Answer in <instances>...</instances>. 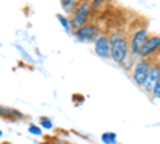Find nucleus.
<instances>
[{"instance_id":"f257e3e1","label":"nucleus","mask_w":160,"mask_h":144,"mask_svg":"<svg viewBox=\"0 0 160 144\" xmlns=\"http://www.w3.org/2000/svg\"><path fill=\"white\" fill-rule=\"evenodd\" d=\"M109 35V42H111V59L122 66L123 61L130 55V45H128V37L122 31H112Z\"/></svg>"},{"instance_id":"f03ea898","label":"nucleus","mask_w":160,"mask_h":144,"mask_svg":"<svg viewBox=\"0 0 160 144\" xmlns=\"http://www.w3.org/2000/svg\"><path fill=\"white\" fill-rule=\"evenodd\" d=\"M90 16H91V5L88 0H83L77 5V8L71 13V27H72V32L82 26L88 24L90 22Z\"/></svg>"},{"instance_id":"7ed1b4c3","label":"nucleus","mask_w":160,"mask_h":144,"mask_svg":"<svg viewBox=\"0 0 160 144\" xmlns=\"http://www.w3.org/2000/svg\"><path fill=\"white\" fill-rule=\"evenodd\" d=\"M101 34V29L99 26L95 24V22H88L82 27H78L72 32L74 38L77 42H82V43H90V42H95V38Z\"/></svg>"},{"instance_id":"20e7f679","label":"nucleus","mask_w":160,"mask_h":144,"mask_svg":"<svg viewBox=\"0 0 160 144\" xmlns=\"http://www.w3.org/2000/svg\"><path fill=\"white\" fill-rule=\"evenodd\" d=\"M149 37V32H148V27H138L136 31H133L128 37V45H130V55L138 58L139 51L142 48V45L146 43Z\"/></svg>"},{"instance_id":"39448f33","label":"nucleus","mask_w":160,"mask_h":144,"mask_svg":"<svg viewBox=\"0 0 160 144\" xmlns=\"http://www.w3.org/2000/svg\"><path fill=\"white\" fill-rule=\"evenodd\" d=\"M152 59H138L135 62V66L131 69V77L133 82H135L138 87H142L146 82V77H148V72L151 69Z\"/></svg>"},{"instance_id":"423d86ee","label":"nucleus","mask_w":160,"mask_h":144,"mask_svg":"<svg viewBox=\"0 0 160 144\" xmlns=\"http://www.w3.org/2000/svg\"><path fill=\"white\" fill-rule=\"evenodd\" d=\"M160 50V35H149L146 43L142 45L138 58L139 59H152Z\"/></svg>"},{"instance_id":"0eeeda50","label":"nucleus","mask_w":160,"mask_h":144,"mask_svg":"<svg viewBox=\"0 0 160 144\" xmlns=\"http://www.w3.org/2000/svg\"><path fill=\"white\" fill-rule=\"evenodd\" d=\"M93 50H95V53L99 58L111 59V42H109V35L101 32L95 38V42H93Z\"/></svg>"},{"instance_id":"6e6552de","label":"nucleus","mask_w":160,"mask_h":144,"mask_svg":"<svg viewBox=\"0 0 160 144\" xmlns=\"http://www.w3.org/2000/svg\"><path fill=\"white\" fill-rule=\"evenodd\" d=\"M158 78H160V62H154L151 64V69L148 72V77H146V82L144 85L141 87L148 95H152V91H154V87L155 83L158 82Z\"/></svg>"},{"instance_id":"1a4fd4ad","label":"nucleus","mask_w":160,"mask_h":144,"mask_svg":"<svg viewBox=\"0 0 160 144\" xmlns=\"http://www.w3.org/2000/svg\"><path fill=\"white\" fill-rule=\"evenodd\" d=\"M0 117H2V119H7V120H21V119H24V114H21L16 109L0 106Z\"/></svg>"},{"instance_id":"9d476101","label":"nucleus","mask_w":160,"mask_h":144,"mask_svg":"<svg viewBox=\"0 0 160 144\" xmlns=\"http://www.w3.org/2000/svg\"><path fill=\"white\" fill-rule=\"evenodd\" d=\"M101 141L104 144H117V135L114 132H106L101 135Z\"/></svg>"},{"instance_id":"9b49d317","label":"nucleus","mask_w":160,"mask_h":144,"mask_svg":"<svg viewBox=\"0 0 160 144\" xmlns=\"http://www.w3.org/2000/svg\"><path fill=\"white\" fill-rule=\"evenodd\" d=\"M61 5H62L66 13H72L78 3H77V0H61Z\"/></svg>"},{"instance_id":"f8f14e48","label":"nucleus","mask_w":160,"mask_h":144,"mask_svg":"<svg viewBox=\"0 0 160 144\" xmlns=\"http://www.w3.org/2000/svg\"><path fill=\"white\" fill-rule=\"evenodd\" d=\"M56 18H58V21L61 22V26L64 27V31L68 32V34H72V27H71V19H69V18H66L64 15H58Z\"/></svg>"},{"instance_id":"ddd939ff","label":"nucleus","mask_w":160,"mask_h":144,"mask_svg":"<svg viewBox=\"0 0 160 144\" xmlns=\"http://www.w3.org/2000/svg\"><path fill=\"white\" fill-rule=\"evenodd\" d=\"M38 127L40 128H45V130H53V128H55L53 120L48 119V117H40V119H38Z\"/></svg>"},{"instance_id":"4468645a","label":"nucleus","mask_w":160,"mask_h":144,"mask_svg":"<svg viewBox=\"0 0 160 144\" xmlns=\"http://www.w3.org/2000/svg\"><path fill=\"white\" fill-rule=\"evenodd\" d=\"M28 132L32 135V136H42V128H40L38 125H35V123H29L28 125Z\"/></svg>"},{"instance_id":"2eb2a0df","label":"nucleus","mask_w":160,"mask_h":144,"mask_svg":"<svg viewBox=\"0 0 160 144\" xmlns=\"http://www.w3.org/2000/svg\"><path fill=\"white\" fill-rule=\"evenodd\" d=\"M106 2H108V0H90L91 10H99V8H102Z\"/></svg>"},{"instance_id":"dca6fc26","label":"nucleus","mask_w":160,"mask_h":144,"mask_svg":"<svg viewBox=\"0 0 160 144\" xmlns=\"http://www.w3.org/2000/svg\"><path fill=\"white\" fill-rule=\"evenodd\" d=\"M152 98H155V99H160V78H158V82L155 83V87H154V91H152V95H151Z\"/></svg>"},{"instance_id":"f3484780","label":"nucleus","mask_w":160,"mask_h":144,"mask_svg":"<svg viewBox=\"0 0 160 144\" xmlns=\"http://www.w3.org/2000/svg\"><path fill=\"white\" fill-rule=\"evenodd\" d=\"M51 144H69L68 141H64V139H55Z\"/></svg>"},{"instance_id":"a211bd4d","label":"nucleus","mask_w":160,"mask_h":144,"mask_svg":"<svg viewBox=\"0 0 160 144\" xmlns=\"http://www.w3.org/2000/svg\"><path fill=\"white\" fill-rule=\"evenodd\" d=\"M3 136V132H2V130H0V138H2Z\"/></svg>"}]
</instances>
